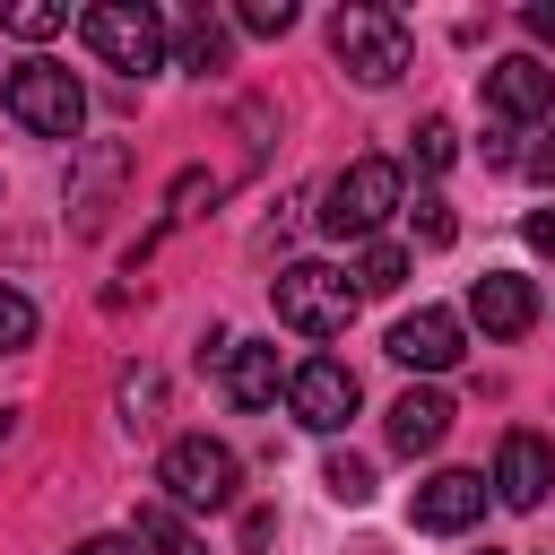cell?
Here are the masks:
<instances>
[{"instance_id":"1","label":"cell","mask_w":555,"mask_h":555,"mask_svg":"<svg viewBox=\"0 0 555 555\" xmlns=\"http://www.w3.org/2000/svg\"><path fill=\"white\" fill-rule=\"evenodd\" d=\"M330 52H338V69H347L356 87H390V78L408 69V26H399V9H382V0H347V9L330 17Z\"/></svg>"},{"instance_id":"2","label":"cell","mask_w":555,"mask_h":555,"mask_svg":"<svg viewBox=\"0 0 555 555\" xmlns=\"http://www.w3.org/2000/svg\"><path fill=\"white\" fill-rule=\"evenodd\" d=\"M269 304H278V321L286 330H304V338H338L347 321H356V278L347 269H330V260H295V269H278L269 278Z\"/></svg>"},{"instance_id":"3","label":"cell","mask_w":555,"mask_h":555,"mask_svg":"<svg viewBox=\"0 0 555 555\" xmlns=\"http://www.w3.org/2000/svg\"><path fill=\"white\" fill-rule=\"evenodd\" d=\"M390 208H408L390 156H356V165L330 173V191H321V225H330L338 243H373V225H382Z\"/></svg>"},{"instance_id":"4","label":"cell","mask_w":555,"mask_h":555,"mask_svg":"<svg viewBox=\"0 0 555 555\" xmlns=\"http://www.w3.org/2000/svg\"><path fill=\"white\" fill-rule=\"evenodd\" d=\"M156 486H165L173 512H225L234 486H243V460H234L225 442H208V434H182V442H165Z\"/></svg>"},{"instance_id":"5","label":"cell","mask_w":555,"mask_h":555,"mask_svg":"<svg viewBox=\"0 0 555 555\" xmlns=\"http://www.w3.org/2000/svg\"><path fill=\"white\" fill-rule=\"evenodd\" d=\"M0 104H9V121H26L35 139H78V121H87V87H78L61 61H17L9 87H0Z\"/></svg>"},{"instance_id":"6","label":"cell","mask_w":555,"mask_h":555,"mask_svg":"<svg viewBox=\"0 0 555 555\" xmlns=\"http://www.w3.org/2000/svg\"><path fill=\"white\" fill-rule=\"evenodd\" d=\"M78 35H87V52H95L104 69H121V78H147V69L165 61V17L139 9V0H95V9L78 17Z\"/></svg>"},{"instance_id":"7","label":"cell","mask_w":555,"mask_h":555,"mask_svg":"<svg viewBox=\"0 0 555 555\" xmlns=\"http://www.w3.org/2000/svg\"><path fill=\"white\" fill-rule=\"evenodd\" d=\"M286 408H295V425L338 434V425L356 416V373H347L338 356H304V364L286 373Z\"/></svg>"},{"instance_id":"8","label":"cell","mask_w":555,"mask_h":555,"mask_svg":"<svg viewBox=\"0 0 555 555\" xmlns=\"http://www.w3.org/2000/svg\"><path fill=\"white\" fill-rule=\"evenodd\" d=\"M486 494H494V486H486L477 468H434V477L408 494V520L434 529V538H460L468 520H486Z\"/></svg>"},{"instance_id":"9","label":"cell","mask_w":555,"mask_h":555,"mask_svg":"<svg viewBox=\"0 0 555 555\" xmlns=\"http://www.w3.org/2000/svg\"><path fill=\"white\" fill-rule=\"evenodd\" d=\"M390 356H399L408 373H451V364H460V312L416 304L408 321H390Z\"/></svg>"},{"instance_id":"10","label":"cell","mask_w":555,"mask_h":555,"mask_svg":"<svg viewBox=\"0 0 555 555\" xmlns=\"http://www.w3.org/2000/svg\"><path fill=\"white\" fill-rule=\"evenodd\" d=\"M546 486H555V442H546V434H503V451H494V494H503L512 512H538Z\"/></svg>"},{"instance_id":"11","label":"cell","mask_w":555,"mask_h":555,"mask_svg":"<svg viewBox=\"0 0 555 555\" xmlns=\"http://www.w3.org/2000/svg\"><path fill=\"white\" fill-rule=\"evenodd\" d=\"M486 104H494L503 121H538V113H555V69L529 61V52H503V61L486 69Z\"/></svg>"},{"instance_id":"12","label":"cell","mask_w":555,"mask_h":555,"mask_svg":"<svg viewBox=\"0 0 555 555\" xmlns=\"http://www.w3.org/2000/svg\"><path fill=\"white\" fill-rule=\"evenodd\" d=\"M468 321H477L486 338H520V330L538 321V286H529L520 269H486V278L468 286Z\"/></svg>"},{"instance_id":"13","label":"cell","mask_w":555,"mask_h":555,"mask_svg":"<svg viewBox=\"0 0 555 555\" xmlns=\"http://www.w3.org/2000/svg\"><path fill=\"white\" fill-rule=\"evenodd\" d=\"M442 434H451V399L442 390H399L390 399V451L425 460V451H442Z\"/></svg>"},{"instance_id":"14","label":"cell","mask_w":555,"mask_h":555,"mask_svg":"<svg viewBox=\"0 0 555 555\" xmlns=\"http://www.w3.org/2000/svg\"><path fill=\"white\" fill-rule=\"evenodd\" d=\"M286 373H278V347H225V399L234 408H278Z\"/></svg>"},{"instance_id":"15","label":"cell","mask_w":555,"mask_h":555,"mask_svg":"<svg viewBox=\"0 0 555 555\" xmlns=\"http://www.w3.org/2000/svg\"><path fill=\"white\" fill-rule=\"evenodd\" d=\"M130 555H199V538L182 529L173 503H139L130 512Z\"/></svg>"},{"instance_id":"16","label":"cell","mask_w":555,"mask_h":555,"mask_svg":"<svg viewBox=\"0 0 555 555\" xmlns=\"http://www.w3.org/2000/svg\"><path fill=\"white\" fill-rule=\"evenodd\" d=\"M347 278H356V295H399V286H408V251H399V243H364Z\"/></svg>"},{"instance_id":"17","label":"cell","mask_w":555,"mask_h":555,"mask_svg":"<svg viewBox=\"0 0 555 555\" xmlns=\"http://www.w3.org/2000/svg\"><path fill=\"white\" fill-rule=\"evenodd\" d=\"M61 26H69L61 0H9V9H0V35H17V43H52Z\"/></svg>"},{"instance_id":"18","label":"cell","mask_w":555,"mask_h":555,"mask_svg":"<svg viewBox=\"0 0 555 555\" xmlns=\"http://www.w3.org/2000/svg\"><path fill=\"white\" fill-rule=\"evenodd\" d=\"M408 156H416L425 173H442V165L460 156V130H451V113H425V121L408 130Z\"/></svg>"},{"instance_id":"19","label":"cell","mask_w":555,"mask_h":555,"mask_svg":"<svg viewBox=\"0 0 555 555\" xmlns=\"http://www.w3.org/2000/svg\"><path fill=\"white\" fill-rule=\"evenodd\" d=\"M182 69H225V26L199 9V17H182Z\"/></svg>"},{"instance_id":"20","label":"cell","mask_w":555,"mask_h":555,"mask_svg":"<svg viewBox=\"0 0 555 555\" xmlns=\"http://www.w3.org/2000/svg\"><path fill=\"white\" fill-rule=\"evenodd\" d=\"M321 486H330L338 503H373V460H356V451H330V468H321Z\"/></svg>"},{"instance_id":"21","label":"cell","mask_w":555,"mask_h":555,"mask_svg":"<svg viewBox=\"0 0 555 555\" xmlns=\"http://www.w3.org/2000/svg\"><path fill=\"white\" fill-rule=\"evenodd\" d=\"M408 225H416V243H425V251H442V243L460 234V217H451V199H434V191H425V199L408 208Z\"/></svg>"},{"instance_id":"22","label":"cell","mask_w":555,"mask_h":555,"mask_svg":"<svg viewBox=\"0 0 555 555\" xmlns=\"http://www.w3.org/2000/svg\"><path fill=\"white\" fill-rule=\"evenodd\" d=\"M156 408H165V382L156 373H121V416L130 425H156Z\"/></svg>"},{"instance_id":"23","label":"cell","mask_w":555,"mask_h":555,"mask_svg":"<svg viewBox=\"0 0 555 555\" xmlns=\"http://www.w3.org/2000/svg\"><path fill=\"white\" fill-rule=\"evenodd\" d=\"M26 338H35V304H26L17 286H0V356H9V347H26Z\"/></svg>"},{"instance_id":"24","label":"cell","mask_w":555,"mask_h":555,"mask_svg":"<svg viewBox=\"0 0 555 555\" xmlns=\"http://www.w3.org/2000/svg\"><path fill=\"white\" fill-rule=\"evenodd\" d=\"M234 17H243V35H286L295 26V0H243Z\"/></svg>"},{"instance_id":"25","label":"cell","mask_w":555,"mask_h":555,"mask_svg":"<svg viewBox=\"0 0 555 555\" xmlns=\"http://www.w3.org/2000/svg\"><path fill=\"white\" fill-rule=\"evenodd\" d=\"M199 199H217V182H199V173H182V182H173V217H199Z\"/></svg>"},{"instance_id":"26","label":"cell","mask_w":555,"mask_h":555,"mask_svg":"<svg viewBox=\"0 0 555 555\" xmlns=\"http://www.w3.org/2000/svg\"><path fill=\"white\" fill-rule=\"evenodd\" d=\"M529 251H555V199H546V208H529Z\"/></svg>"},{"instance_id":"27","label":"cell","mask_w":555,"mask_h":555,"mask_svg":"<svg viewBox=\"0 0 555 555\" xmlns=\"http://www.w3.org/2000/svg\"><path fill=\"white\" fill-rule=\"evenodd\" d=\"M529 173H538V182H546V191H555V130H546V139H538V147H529Z\"/></svg>"},{"instance_id":"28","label":"cell","mask_w":555,"mask_h":555,"mask_svg":"<svg viewBox=\"0 0 555 555\" xmlns=\"http://www.w3.org/2000/svg\"><path fill=\"white\" fill-rule=\"evenodd\" d=\"M529 35H555V0H529V17H520Z\"/></svg>"},{"instance_id":"29","label":"cell","mask_w":555,"mask_h":555,"mask_svg":"<svg viewBox=\"0 0 555 555\" xmlns=\"http://www.w3.org/2000/svg\"><path fill=\"white\" fill-rule=\"evenodd\" d=\"M69 555H130V538H78Z\"/></svg>"},{"instance_id":"30","label":"cell","mask_w":555,"mask_h":555,"mask_svg":"<svg viewBox=\"0 0 555 555\" xmlns=\"http://www.w3.org/2000/svg\"><path fill=\"white\" fill-rule=\"evenodd\" d=\"M477 555H503V546H477Z\"/></svg>"}]
</instances>
